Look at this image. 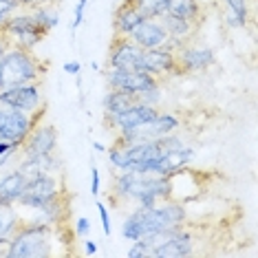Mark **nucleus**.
<instances>
[{"mask_svg": "<svg viewBox=\"0 0 258 258\" xmlns=\"http://www.w3.org/2000/svg\"><path fill=\"white\" fill-rule=\"evenodd\" d=\"M185 221H187L185 203L177 201V199H168V201H161L152 205V208H133L126 214L124 223H121V236L133 243V240L144 238L159 230L185 225Z\"/></svg>", "mask_w": 258, "mask_h": 258, "instance_id": "obj_1", "label": "nucleus"}, {"mask_svg": "<svg viewBox=\"0 0 258 258\" xmlns=\"http://www.w3.org/2000/svg\"><path fill=\"white\" fill-rule=\"evenodd\" d=\"M55 227L44 221H22L11 234L7 245V258H46L53 254Z\"/></svg>", "mask_w": 258, "mask_h": 258, "instance_id": "obj_2", "label": "nucleus"}, {"mask_svg": "<svg viewBox=\"0 0 258 258\" xmlns=\"http://www.w3.org/2000/svg\"><path fill=\"white\" fill-rule=\"evenodd\" d=\"M44 64L33 55V51H25L18 46H9L7 53L0 60V89L29 84V82H42Z\"/></svg>", "mask_w": 258, "mask_h": 258, "instance_id": "obj_3", "label": "nucleus"}, {"mask_svg": "<svg viewBox=\"0 0 258 258\" xmlns=\"http://www.w3.org/2000/svg\"><path fill=\"white\" fill-rule=\"evenodd\" d=\"M150 247V258H185L195 254V234L185 225L168 227L144 236Z\"/></svg>", "mask_w": 258, "mask_h": 258, "instance_id": "obj_4", "label": "nucleus"}, {"mask_svg": "<svg viewBox=\"0 0 258 258\" xmlns=\"http://www.w3.org/2000/svg\"><path fill=\"white\" fill-rule=\"evenodd\" d=\"M64 195V183H62V172H40L27 179L25 192L18 199L16 208L29 210V212H38L46 203H51L53 199Z\"/></svg>", "mask_w": 258, "mask_h": 258, "instance_id": "obj_5", "label": "nucleus"}, {"mask_svg": "<svg viewBox=\"0 0 258 258\" xmlns=\"http://www.w3.org/2000/svg\"><path fill=\"white\" fill-rule=\"evenodd\" d=\"M0 33L9 40L11 46H18V49L25 51H33L36 46L46 38V33L36 25V20L31 18V14L27 11H18L11 18L0 27Z\"/></svg>", "mask_w": 258, "mask_h": 258, "instance_id": "obj_6", "label": "nucleus"}, {"mask_svg": "<svg viewBox=\"0 0 258 258\" xmlns=\"http://www.w3.org/2000/svg\"><path fill=\"white\" fill-rule=\"evenodd\" d=\"M44 115H46V108L38 110L36 115H29L16 108L0 106V139L16 144V146H22L25 139L29 137V133L33 131V126L40 124Z\"/></svg>", "mask_w": 258, "mask_h": 258, "instance_id": "obj_7", "label": "nucleus"}, {"mask_svg": "<svg viewBox=\"0 0 258 258\" xmlns=\"http://www.w3.org/2000/svg\"><path fill=\"white\" fill-rule=\"evenodd\" d=\"M0 106L16 108L22 113L36 115L38 110L46 108L42 82H29V84L11 86V89H0Z\"/></svg>", "mask_w": 258, "mask_h": 258, "instance_id": "obj_8", "label": "nucleus"}, {"mask_svg": "<svg viewBox=\"0 0 258 258\" xmlns=\"http://www.w3.org/2000/svg\"><path fill=\"white\" fill-rule=\"evenodd\" d=\"M104 80H106V89L128 93V95H135L137 99L144 93L161 86V80L152 78L146 71H115V69H106L104 71Z\"/></svg>", "mask_w": 258, "mask_h": 258, "instance_id": "obj_9", "label": "nucleus"}, {"mask_svg": "<svg viewBox=\"0 0 258 258\" xmlns=\"http://www.w3.org/2000/svg\"><path fill=\"white\" fill-rule=\"evenodd\" d=\"M142 53L144 49L135 44L128 36H115L108 49L106 69L115 71H142Z\"/></svg>", "mask_w": 258, "mask_h": 258, "instance_id": "obj_10", "label": "nucleus"}, {"mask_svg": "<svg viewBox=\"0 0 258 258\" xmlns=\"http://www.w3.org/2000/svg\"><path fill=\"white\" fill-rule=\"evenodd\" d=\"M53 152H57V131L53 124H46L42 119L33 126L25 144L20 146V155L22 159H40V157L53 155Z\"/></svg>", "mask_w": 258, "mask_h": 258, "instance_id": "obj_11", "label": "nucleus"}, {"mask_svg": "<svg viewBox=\"0 0 258 258\" xmlns=\"http://www.w3.org/2000/svg\"><path fill=\"white\" fill-rule=\"evenodd\" d=\"M159 108L157 106H148V104L137 102L135 106H131L128 110L113 117H104V124L119 135V133H131V131H139V128L148 126L152 119L157 117Z\"/></svg>", "mask_w": 258, "mask_h": 258, "instance_id": "obj_12", "label": "nucleus"}, {"mask_svg": "<svg viewBox=\"0 0 258 258\" xmlns=\"http://www.w3.org/2000/svg\"><path fill=\"white\" fill-rule=\"evenodd\" d=\"M216 53L208 44H183L177 51V64L181 73H203L214 67Z\"/></svg>", "mask_w": 258, "mask_h": 258, "instance_id": "obj_13", "label": "nucleus"}, {"mask_svg": "<svg viewBox=\"0 0 258 258\" xmlns=\"http://www.w3.org/2000/svg\"><path fill=\"white\" fill-rule=\"evenodd\" d=\"M142 71L150 73L152 78L163 80V78H172V75H181L179 64H177V53L168 51L163 46L157 49H144L142 53Z\"/></svg>", "mask_w": 258, "mask_h": 258, "instance_id": "obj_14", "label": "nucleus"}, {"mask_svg": "<svg viewBox=\"0 0 258 258\" xmlns=\"http://www.w3.org/2000/svg\"><path fill=\"white\" fill-rule=\"evenodd\" d=\"M135 44H139L142 49H157L168 40V31L163 29L161 20L157 18H144L137 27L131 31V36Z\"/></svg>", "mask_w": 258, "mask_h": 258, "instance_id": "obj_15", "label": "nucleus"}, {"mask_svg": "<svg viewBox=\"0 0 258 258\" xmlns=\"http://www.w3.org/2000/svg\"><path fill=\"white\" fill-rule=\"evenodd\" d=\"M142 20H144V14L139 11L137 5H135V0H124V3L115 9V16H113L115 36H131V31Z\"/></svg>", "mask_w": 258, "mask_h": 258, "instance_id": "obj_16", "label": "nucleus"}, {"mask_svg": "<svg viewBox=\"0 0 258 258\" xmlns=\"http://www.w3.org/2000/svg\"><path fill=\"white\" fill-rule=\"evenodd\" d=\"M27 185V177L18 168L0 174V205H16Z\"/></svg>", "mask_w": 258, "mask_h": 258, "instance_id": "obj_17", "label": "nucleus"}, {"mask_svg": "<svg viewBox=\"0 0 258 258\" xmlns=\"http://www.w3.org/2000/svg\"><path fill=\"white\" fill-rule=\"evenodd\" d=\"M36 221H44L49 223L51 227H64L69 223V203H67V195H60L57 199H53L51 203H46L42 210H38L36 216H33Z\"/></svg>", "mask_w": 258, "mask_h": 258, "instance_id": "obj_18", "label": "nucleus"}, {"mask_svg": "<svg viewBox=\"0 0 258 258\" xmlns=\"http://www.w3.org/2000/svg\"><path fill=\"white\" fill-rule=\"evenodd\" d=\"M223 7V18L225 25L232 29H245L251 18L249 0H219Z\"/></svg>", "mask_w": 258, "mask_h": 258, "instance_id": "obj_19", "label": "nucleus"}, {"mask_svg": "<svg viewBox=\"0 0 258 258\" xmlns=\"http://www.w3.org/2000/svg\"><path fill=\"white\" fill-rule=\"evenodd\" d=\"M168 14L192 22V25H199L203 20V3L201 0H170Z\"/></svg>", "mask_w": 258, "mask_h": 258, "instance_id": "obj_20", "label": "nucleus"}, {"mask_svg": "<svg viewBox=\"0 0 258 258\" xmlns=\"http://www.w3.org/2000/svg\"><path fill=\"white\" fill-rule=\"evenodd\" d=\"M139 99L135 95H128V93H121V91H113V89H106L102 97V110H104V117H113V115H119L128 110L131 106H135Z\"/></svg>", "mask_w": 258, "mask_h": 258, "instance_id": "obj_21", "label": "nucleus"}, {"mask_svg": "<svg viewBox=\"0 0 258 258\" xmlns=\"http://www.w3.org/2000/svg\"><path fill=\"white\" fill-rule=\"evenodd\" d=\"M159 20H161L163 29L168 31V38L181 40V42H190L192 33H195V29H197V25H192V22H187V20H181V18H174V16H170V14H166Z\"/></svg>", "mask_w": 258, "mask_h": 258, "instance_id": "obj_22", "label": "nucleus"}, {"mask_svg": "<svg viewBox=\"0 0 258 258\" xmlns=\"http://www.w3.org/2000/svg\"><path fill=\"white\" fill-rule=\"evenodd\" d=\"M29 14H31V18L36 20V25L42 29V31L49 36L53 29L60 25V11L55 7H51V5H40V7H33L29 9Z\"/></svg>", "mask_w": 258, "mask_h": 258, "instance_id": "obj_23", "label": "nucleus"}, {"mask_svg": "<svg viewBox=\"0 0 258 258\" xmlns=\"http://www.w3.org/2000/svg\"><path fill=\"white\" fill-rule=\"evenodd\" d=\"M22 223L16 205H0V238H11Z\"/></svg>", "mask_w": 258, "mask_h": 258, "instance_id": "obj_24", "label": "nucleus"}, {"mask_svg": "<svg viewBox=\"0 0 258 258\" xmlns=\"http://www.w3.org/2000/svg\"><path fill=\"white\" fill-rule=\"evenodd\" d=\"M168 3L170 0H135V5L144 14V18H163L168 14Z\"/></svg>", "mask_w": 258, "mask_h": 258, "instance_id": "obj_25", "label": "nucleus"}, {"mask_svg": "<svg viewBox=\"0 0 258 258\" xmlns=\"http://www.w3.org/2000/svg\"><path fill=\"white\" fill-rule=\"evenodd\" d=\"M20 7V0H0V27L7 22L14 14H18Z\"/></svg>", "mask_w": 258, "mask_h": 258, "instance_id": "obj_26", "label": "nucleus"}, {"mask_svg": "<svg viewBox=\"0 0 258 258\" xmlns=\"http://www.w3.org/2000/svg\"><path fill=\"white\" fill-rule=\"evenodd\" d=\"M18 152H20V146L3 142V139H0V170H3L5 166H9V161L14 159Z\"/></svg>", "mask_w": 258, "mask_h": 258, "instance_id": "obj_27", "label": "nucleus"}, {"mask_svg": "<svg viewBox=\"0 0 258 258\" xmlns=\"http://www.w3.org/2000/svg\"><path fill=\"white\" fill-rule=\"evenodd\" d=\"M126 256H128V258H150V247H148V243H146L144 238L133 240V245H131V249L126 251Z\"/></svg>", "mask_w": 258, "mask_h": 258, "instance_id": "obj_28", "label": "nucleus"}, {"mask_svg": "<svg viewBox=\"0 0 258 258\" xmlns=\"http://www.w3.org/2000/svg\"><path fill=\"white\" fill-rule=\"evenodd\" d=\"M97 214H99V221H102V230L106 236H110V232H113V227H110V212H108V205L104 201H99L97 199Z\"/></svg>", "mask_w": 258, "mask_h": 258, "instance_id": "obj_29", "label": "nucleus"}, {"mask_svg": "<svg viewBox=\"0 0 258 258\" xmlns=\"http://www.w3.org/2000/svg\"><path fill=\"white\" fill-rule=\"evenodd\" d=\"M86 5H89V0H78V3H75V9H73V25H71L73 31H75V29H80L82 22H84Z\"/></svg>", "mask_w": 258, "mask_h": 258, "instance_id": "obj_30", "label": "nucleus"}, {"mask_svg": "<svg viewBox=\"0 0 258 258\" xmlns=\"http://www.w3.org/2000/svg\"><path fill=\"white\" fill-rule=\"evenodd\" d=\"M91 234V221L86 219V216H80L78 221H75V236L78 238H86Z\"/></svg>", "mask_w": 258, "mask_h": 258, "instance_id": "obj_31", "label": "nucleus"}, {"mask_svg": "<svg viewBox=\"0 0 258 258\" xmlns=\"http://www.w3.org/2000/svg\"><path fill=\"white\" fill-rule=\"evenodd\" d=\"M99 183H102V181H99V170L93 166L91 168V195L93 197H99Z\"/></svg>", "mask_w": 258, "mask_h": 258, "instance_id": "obj_32", "label": "nucleus"}, {"mask_svg": "<svg viewBox=\"0 0 258 258\" xmlns=\"http://www.w3.org/2000/svg\"><path fill=\"white\" fill-rule=\"evenodd\" d=\"M64 73L67 75H80L82 73V64L80 62H75V60H69V62H64Z\"/></svg>", "mask_w": 258, "mask_h": 258, "instance_id": "obj_33", "label": "nucleus"}, {"mask_svg": "<svg viewBox=\"0 0 258 258\" xmlns=\"http://www.w3.org/2000/svg\"><path fill=\"white\" fill-rule=\"evenodd\" d=\"M40 5H51V0H20L22 9H33V7H40Z\"/></svg>", "mask_w": 258, "mask_h": 258, "instance_id": "obj_34", "label": "nucleus"}, {"mask_svg": "<svg viewBox=\"0 0 258 258\" xmlns=\"http://www.w3.org/2000/svg\"><path fill=\"white\" fill-rule=\"evenodd\" d=\"M97 243H95V240H91L89 236H86L84 238V251H86V254H89V256H95L97 254Z\"/></svg>", "mask_w": 258, "mask_h": 258, "instance_id": "obj_35", "label": "nucleus"}, {"mask_svg": "<svg viewBox=\"0 0 258 258\" xmlns=\"http://www.w3.org/2000/svg\"><path fill=\"white\" fill-rule=\"evenodd\" d=\"M9 46H11V44H9V40L5 38L3 33H0V60H3V55L7 53V49H9Z\"/></svg>", "mask_w": 258, "mask_h": 258, "instance_id": "obj_36", "label": "nucleus"}, {"mask_svg": "<svg viewBox=\"0 0 258 258\" xmlns=\"http://www.w3.org/2000/svg\"><path fill=\"white\" fill-rule=\"evenodd\" d=\"M93 150L95 152H106V146H104L102 142H93Z\"/></svg>", "mask_w": 258, "mask_h": 258, "instance_id": "obj_37", "label": "nucleus"}, {"mask_svg": "<svg viewBox=\"0 0 258 258\" xmlns=\"http://www.w3.org/2000/svg\"><path fill=\"white\" fill-rule=\"evenodd\" d=\"M201 3H208V0H201Z\"/></svg>", "mask_w": 258, "mask_h": 258, "instance_id": "obj_38", "label": "nucleus"}]
</instances>
